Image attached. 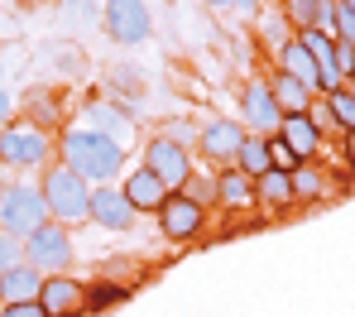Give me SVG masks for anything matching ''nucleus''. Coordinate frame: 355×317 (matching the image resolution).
Here are the masks:
<instances>
[{
	"label": "nucleus",
	"mask_w": 355,
	"mask_h": 317,
	"mask_svg": "<svg viewBox=\"0 0 355 317\" xmlns=\"http://www.w3.org/2000/svg\"><path fill=\"white\" fill-rule=\"evenodd\" d=\"M279 10H284V19H288V29H317V19H322V0H279Z\"/></svg>",
	"instance_id": "nucleus-28"
},
{
	"label": "nucleus",
	"mask_w": 355,
	"mask_h": 317,
	"mask_svg": "<svg viewBox=\"0 0 355 317\" xmlns=\"http://www.w3.org/2000/svg\"><path fill=\"white\" fill-rule=\"evenodd\" d=\"M92 221H96L101 231H111V236H125V231H135L139 212H135V202L120 192V183H101V188H92Z\"/></svg>",
	"instance_id": "nucleus-11"
},
{
	"label": "nucleus",
	"mask_w": 355,
	"mask_h": 317,
	"mask_svg": "<svg viewBox=\"0 0 355 317\" xmlns=\"http://www.w3.org/2000/svg\"><path fill=\"white\" fill-rule=\"evenodd\" d=\"M279 121H284V111H279V101L269 92V77H245V87H240V126L250 135H274Z\"/></svg>",
	"instance_id": "nucleus-9"
},
{
	"label": "nucleus",
	"mask_w": 355,
	"mask_h": 317,
	"mask_svg": "<svg viewBox=\"0 0 355 317\" xmlns=\"http://www.w3.org/2000/svg\"><path fill=\"white\" fill-rule=\"evenodd\" d=\"M0 82H5V67H0Z\"/></svg>",
	"instance_id": "nucleus-43"
},
{
	"label": "nucleus",
	"mask_w": 355,
	"mask_h": 317,
	"mask_svg": "<svg viewBox=\"0 0 355 317\" xmlns=\"http://www.w3.org/2000/svg\"><path fill=\"white\" fill-rule=\"evenodd\" d=\"M58 159V139H49V130L39 126H5L0 130V164L5 169H49Z\"/></svg>",
	"instance_id": "nucleus-3"
},
{
	"label": "nucleus",
	"mask_w": 355,
	"mask_h": 317,
	"mask_svg": "<svg viewBox=\"0 0 355 317\" xmlns=\"http://www.w3.org/2000/svg\"><path fill=\"white\" fill-rule=\"evenodd\" d=\"M231 10H236V15H245V19H254L264 5H259V0H231Z\"/></svg>",
	"instance_id": "nucleus-37"
},
{
	"label": "nucleus",
	"mask_w": 355,
	"mask_h": 317,
	"mask_svg": "<svg viewBox=\"0 0 355 317\" xmlns=\"http://www.w3.org/2000/svg\"><path fill=\"white\" fill-rule=\"evenodd\" d=\"M19 5H39V0H19Z\"/></svg>",
	"instance_id": "nucleus-41"
},
{
	"label": "nucleus",
	"mask_w": 355,
	"mask_h": 317,
	"mask_svg": "<svg viewBox=\"0 0 355 317\" xmlns=\"http://www.w3.org/2000/svg\"><path fill=\"white\" fill-rule=\"evenodd\" d=\"M0 317H49L39 298H24V303H0Z\"/></svg>",
	"instance_id": "nucleus-35"
},
{
	"label": "nucleus",
	"mask_w": 355,
	"mask_h": 317,
	"mask_svg": "<svg viewBox=\"0 0 355 317\" xmlns=\"http://www.w3.org/2000/svg\"><path fill=\"white\" fill-rule=\"evenodd\" d=\"M297 197H293V173L284 169H269L254 178V207H269V212H288Z\"/></svg>",
	"instance_id": "nucleus-18"
},
{
	"label": "nucleus",
	"mask_w": 355,
	"mask_h": 317,
	"mask_svg": "<svg viewBox=\"0 0 355 317\" xmlns=\"http://www.w3.org/2000/svg\"><path fill=\"white\" fill-rule=\"evenodd\" d=\"M236 169L245 178H259V173H269L274 164H269V135H245L236 149Z\"/></svg>",
	"instance_id": "nucleus-22"
},
{
	"label": "nucleus",
	"mask_w": 355,
	"mask_h": 317,
	"mask_svg": "<svg viewBox=\"0 0 355 317\" xmlns=\"http://www.w3.org/2000/svg\"><path fill=\"white\" fill-rule=\"evenodd\" d=\"M207 5H211V10H231V0H207Z\"/></svg>",
	"instance_id": "nucleus-39"
},
{
	"label": "nucleus",
	"mask_w": 355,
	"mask_h": 317,
	"mask_svg": "<svg viewBox=\"0 0 355 317\" xmlns=\"http://www.w3.org/2000/svg\"><path fill=\"white\" fill-rule=\"evenodd\" d=\"M279 72H288V77H297V82H307V87L322 96V72H317V58L307 53V44H302L297 34L279 49Z\"/></svg>",
	"instance_id": "nucleus-19"
},
{
	"label": "nucleus",
	"mask_w": 355,
	"mask_h": 317,
	"mask_svg": "<svg viewBox=\"0 0 355 317\" xmlns=\"http://www.w3.org/2000/svg\"><path fill=\"white\" fill-rule=\"evenodd\" d=\"M254 29H259L264 49H274V53L293 39V29H288V19H284V10H259V15H254Z\"/></svg>",
	"instance_id": "nucleus-25"
},
{
	"label": "nucleus",
	"mask_w": 355,
	"mask_h": 317,
	"mask_svg": "<svg viewBox=\"0 0 355 317\" xmlns=\"http://www.w3.org/2000/svg\"><path fill=\"white\" fill-rule=\"evenodd\" d=\"M269 164H274V169H284V173H293L302 159L293 154V144H288L284 135H269Z\"/></svg>",
	"instance_id": "nucleus-30"
},
{
	"label": "nucleus",
	"mask_w": 355,
	"mask_h": 317,
	"mask_svg": "<svg viewBox=\"0 0 355 317\" xmlns=\"http://www.w3.org/2000/svg\"><path fill=\"white\" fill-rule=\"evenodd\" d=\"M274 135H284V139L293 144V154L302 159V164L322 154V130H317V121H312L307 111H288V116L279 121V130H274Z\"/></svg>",
	"instance_id": "nucleus-16"
},
{
	"label": "nucleus",
	"mask_w": 355,
	"mask_h": 317,
	"mask_svg": "<svg viewBox=\"0 0 355 317\" xmlns=\"http://www.w3.org/2000/svg\"><path fill=\"white\" fill-rule=\"evenodd\" d=\"M39 192H44V207H49V221H58V226H82V221H92V183L87 178H77L67 164H49L44 169V178H39Z\"/></svg>",
	"instance_id": "nucleus-2"
},
{
	"label": "nucleus",
	"mask_w": 355,
	"mask_h": 317,
	"mask_svg": "<svg viewBox=\"0 0 355 317\" xmlns=\"http://www.w3.org/2000/svg\"><path fill=\"white\" fill-rule=\"evenodd\" d=\"M269 92H274V101H279L284 116H288V111H307V106L317 101V92H312L307 82L288 77V72H274V77H269Z\"/></svg>",
	"instance_id": "nucleus-21"
},
{
	"label": "nucleus",
	"mask_w": 355,
	"mask_h": 317,
	"mask_svg": "<svg viewBox=\"0 0 355 317\" xmlns=\"http://www.w3.org/2000/svg\"><path fill=\"white\" fill-rule=\"evenodd\" d=\"M250 130L231 121V116H207L202 130H197V154H202V164L207 169H236V149L240 139H245Z\"/></svg>",
	"instance_id": "nucleus-8"
},
{
	"label": "nucleus",
	"mask_w": 355,
	"mask_h": 317,
	"mask_svg": "<svg viewBox=\"0 0 355 317\" xmlns=\"http://www.w3.org/2000/svg\"><path fill=\"white\" fill-rule=\"evenodd\" d=\"M297 39L307 44V53L317 58V72H322V96L327 92H336L346 77H341V67H336V39L327 34V29H297Z\"/></svg>",
	"instance_id": "nucleus-15"
},
{
	"label": "nucleus",
	"mask_w": 355,
	"mask_h": 317,
	"mask_svg": "<svg viewBox=\"0 0 355 317\" xmlns=\"http://www.w3.org/2000/svg\"><path fill=\"white\" fill-rule=\"evenodd\" d=\"M178 192H187L197 207H216V173H192Z\"/></svg>",
	"instance_id": "nucleus-29"
},
{
	"label": "nucleus",
	"mask_w": 355,
	"mask_h": 317,
	"mask_svg": "<svg viewBox=\"0 0 355 317\" xmlns=\"http://www.w3.org/2000/svg\"><path fill=\"white\" fill-rule=\"evenodd\" d=\"M24 259L39 269V274H67L77 264V246H72V231L58 221H44L34 236H24Z\"/></svg>",
	"instance_id": "nucleus-5"
},
{
	"label": "nucleus",
	"mask_w": 355,
	"mask_h": 317,
	"mask_svg": "<svg viewBox=\"0 0 355 317\" xmlns=\"http://www.w3.org/2000/svg\"><path fill=\"white\" fill-rule=\"evenodd\" d=\"M154 216H159V231H164L173 246L197 241V236H202V226H207V207H197L187 192H168V197H164V207H159Z\"/></svg>",
	"instance_id": "nucleus-10"
},
{
	"label": "nucleus",
	"mask_w": 355,
	"mask_h": 317,
	"mask_svg": "<svg viewBox=\"0 0 355 317\" xmlns=\"http://www.w3.org/2000/svg\"><path fill=\"white\" fill-rule=\"evenodd\" d=\"M58 164H67L92 188L120 183V173H125V144H116L111 135H101V130H92V126H62Z\"/></svg>",
	"instance_id": "nucleus-1"
},
{
	"label": "nucleus",
	"mask_w": 355,
	"mask_h": 317,
	"mask_svg": "<svg viewBox=\"0 0 355 317\" xmlns=\"http://www.w3.org/2000/svg\"><path fill=\"white\" fill-rule=\"evenodd\" d=\"M24 116H29V121H34L39 130L58 126V121H62L58 96H53V92H29V96H24Z\"/></svg>",
	"instance_id": "nucleus-26"
},
{
	"label": "nucleus",
	"mask_w": 355,
	"mask_h": 317,
	"mask_svg": "<svg viewBox=\"0 0 355 317\" xmlns=\"http://www.w3.org/2000/svg\"><path fill=\"white\" fill-rule=\"evenodd\" d=\"M49 221V207H44V192L39 183H5L0 188V231L10 236H34L39 226Z\"/></svg>",
	"instance_id": "nucleus-4"
},
{
	"label": "nucleus",
	"mask_w": 355,
	"mask_h": 317,
	"mask_svg": "<svg viewBox=\"0 0 355 317\" xmlns=\"http://www.w3.org/2000/svg\"><path fill=\"white\" fill-rule=\"evenodd\" d=\"M101 24L120 49H139L154 39V15L149 0H101Z\"/></svg>",
	"instance_id": "nucleus-6"
},
{
	"label": "nucleus",
	"mask_w": 355,
	"mask_h": 317,
	"mask_svg": "<svg viewBox=\"0 0 355 317\" xmlns=\"http://www.w3.org/2000/svg\"><path fill=\"white\" fill-rule=\"evenodd\" d=\"M341 5H351V10H355V0H341Z\"/></svg>",
	"instance_id": "nucleus-42"
},
{
	"label": "nucleus",
	"mask_w": 355,
	"mask_h": 317,
	"mask_svg": "<svg viewBox=\"0 0 355 317\" xmlns=\"http://www.w3.org/2000/svg\"><path fill=\"white\" fill-rule=\"evenodd\" d=\"M106 82H111V96H116V101H139V96H144V67H135V63L111 67Z\"/></svg>",
	"instance_id": "nucleus-24"
},
{
	"label": "nucleus",
	"mask_w": 355,
	"mask_h": 317,
	"mask_svg": "<svg viewBox=\"0 0 355 317\" xmlns=\"http://www.w3.org/2000/svg\"><path fill=\"white\" fill-rule=\"evenodd\" d=\"M120 298H130V289H120V284H101L96 293H87V313H101L106 303H120Z\"/></svg>",
	"instance_id": "nucleus-32"
},
{
	"label": "nucleus",
	"mask_w": 355,
	"mask_h": 317,
	"mask_svg": "<svg viewBox=\"0 0 355 317\" xmlns=\"http://www.w3.org/2000/svg\"><path fill=\"white\" fill-rule=\"evenodd\" d=\"M120 192L135 202L139 216H154V212L164 207V197H168V188H164V183L154 178V169H144V164H135V169L120 173Z\"/></svg>",
	"instance_id": "nucleus-14"
},
{
	"label": "nucleus",
	"mask_w": 355,
	"mask_h": 317,
	"mask_svg": "<svg viewBox=\"0 0 355 317\" xmlns=\"http://www.w3.org/2000/svg\"><path fill=\"white\" fill-rule=\"evenodd\" d=\"M322 101H327V111H331V121H336V135H351L355 130V92L351 87H336V92H327Z\"/></svg>",
	"instance_id": "nucleus-27"
},
{
	"label": "nucleus",
	"mask_w": 355,
	"mask_h": 317,
	"mask_svg": "<svg viewBox=\"0 0 355 317\" xmlns=\"http://www.w3.org/2000/svg\"><path fill=\"white\" fill-rule=\"evenodd\" d=\"M39 289H44V274H39L29 259H19V264L0 269V303H24V298H39Z\"/></svg>",
	"instance_id": "nucleus-17"
},
{
	"label": "nucleus",
	"mask_w": 355,
	"mask_h": 317,
	"mask_svg": "<svg viewBox=\"0 0 355 317\" xmlns=\"http://www.w3.org/2000/svg\"><path fill=\"white\" fill-rule=\"evenodd\" d=\"M19 259H24V241L10 236V231H0V269H10V264H19Z\"/></svg>",
	"instance_id": "nucleus-34"
},
{
	"label": "nucleus",
	"mask_w": 355,
	"mask_h": 317,
	"mask_svg": "<svg viewBox=\"0 0 355 317\" xmlns=\"http://www.w3.org/2000/svg\"><path fill=\"white\" fill-rule=\"evenodd\" d=\"M293 197H297V202H322V197H331V183H327V173H322L312 159L293 169Z\"/></svg>",
	"instance_id": "nucleus-23"
},
{
	"label": "nucleus",
	"mask_w": 355,
	"mask_h": 317,
	"mask_svg": "<svg viewBox=\"0 0 355 317\" xmlns=\"http://www.w3.org/2000/svg\"><path fill=\"white\" fill-rule=\"evenodd\" d=\"M341 87H351V92H355V67H351V77H346V82H341Z\"/></svg>",
	"instance_id": "nucleus-40"
},
{
	"label": "nucleus",
	"mask_w": 355,
	"mask_h": 317,
	"mask_svg": "<svg viewBox=\"0 0 355 317\" xmlns=\"http://www.w3.org/2000/svg\"><path fill=\"white\" fill-rule=\"evenodd\" d=\"M82 121L92 130H101V135H111L116 144H130L135 139V111L125 106V101H116V96H96V101H87V111H82Z\"/></svg>",
	"instance_id": "nucleus-12"
},
{
	"label": "nucleus",
	"mask_w": 355,
	"mask_h": 317,
	"mask_svg": "<svg viewBox=\"0 0 355 317\" xmlns=\"http://www.w3.org/2000/svg\"><path fill=\"white\" fill-rule=\"evenodd\" d=\"M341 159L355 169V130H351V135H341Z\"/></svg>",
	"instance_id": "nucleus-38"
},
{
	"label": "nucleus",
	"mask_w": 355,
	"mask_h": 317,
	"mask_svg": "<svg viewBox=\"0 0 355 317\" xmlns=\"http://www.w3.org/2000/svg\"><path fill=\"white\" fill-rule=\"evenodd\" d=\"M331 39L355 44V10H351V5H341V0H336V24H331Z\"/></svg>",
	"instance_id": "nucleus-33"
},
{
	"label": "nucleus",
	"mask_w": 355,
	"mask_h": 317,
	"mask_svg": "<svg viewBox=\"0 0 355 317\" xmlns=\"http://www.w3.org/2000/svg\"><path fill=\"white\" fill-rule=\"evenodd\" d=\"M216 207L226 212L254 207V178H245L240 169H216Z\"/></svg>",
	"instance_id": "nucleus-20"
},
{
	"label": "nucleus",
	"mask_w": 355,
	"mask_h": 317,
	"mask_svg": "<svg viewBox=\"0 0 355 317\" xmlns=\"http://www.w3.org/2000/svg\"><path fill=\"white\" fill-rule=\"evenodd\" d=\"M197 130H202V126H192L187 116H173V121H164V130H159V135H168L173 144H187V149H197Z\"/></svg>",
	"instance_id": "nucleus-31"
},
{
	"label": "nucleus",
	"mask_w": 355,
	"mask_h": 317,
	"mask_svg": "<svg viewBox=\"0 0 355 317\" xmlns=\"http://www.w3.org/2000/svg\"><path fill=\"white\" fill-rule=\"evenodd\" d=\"M39 303H44L49 317H82L87 313V289H82V279H72V274H44Z\"/></svg>",
	"instance_id": "nucleus-13"
},
{
	"label": "nucleus",
	"mask_w": 355,
	"mask_h": 317,
	"mask_svg": "<svg viewBox=\"0 0 355 317\" xmlns=\"http://www.w3.org/2000/svg\"><path fill=\"white\" fill-rule=\"evenodd\" d=\"M10 121H15V96H10V92H5V82H0V130L10 126Z\"/></svg>",
	"instance_id": "nucleus-36"
},
{
	"label": "nucleus",
	"mask_w": 355,
	"mask_h": 317,
	"mask_svg": "<svg viewBox=\"0 0 355 317\" xmlns=\"http://www.w3.org/2000/svg\"><path fill=\"white\" fill-rule=\"evenodd\" d=\"M144 169H154V178L168 192H178L197 173V159H192L187 144H173L168 135H154V139H144Z\"/></svg>",
	"instance_id": "nucleus-7"
}]
</instances>
